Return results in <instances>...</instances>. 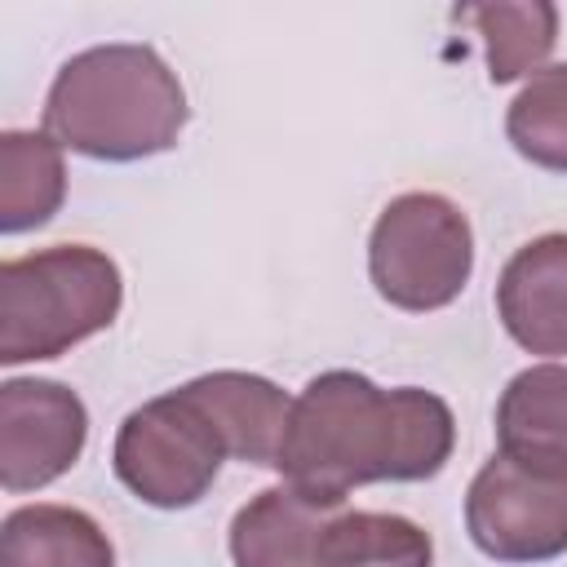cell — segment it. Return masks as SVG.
<instances>
[{
  "label": "cell",
  "instance_id": "obj_1",
  "mask_svg": "<svg viewBox=\"0 0 567 567\" xmlns=\"http://www.w3.org/2000/svg\"><path fill=\"white\" fill-rule=\"evenodd\" d=\"M456 443L452 408L421 390H381L363 372L332 368L292 399L275 470L319 505H346L368 483L434 478Z\"/></svg>",
  "mask_w": 567,
  "mask_h": 567
},
{
  "label": "cell",
  "instance_id": "obj_2",
  "mask_svg": "<svg viewBox=\"0 0 567 567\" xmlns=\"http://www.w3.org/2000/svg\"><path fill=\"white\" fill-rule=\"evenodd\" d=\"M186 89L151 44H93L66 58L44 97V133L75 155L133 164L177 146Z\"/></svg>",
  "mask_w": 567,
  "mask_h": 567
},
{
  "label": "cell",
  "instance_id": "obj_3",
  "mask_svg": "<svg viewBox=\"0 0 567 567\" xmlns=\"http://www.w3.org/2000/svg\"><path fill=\"white\" fill-rule=\"evenodd\" d=\"M124 306L120 266L89 244H58L0 266V363L58 359L111 328Z\"/></svg>",
  "mask_w": 567,
  "mask_h": 567
},
{
  "label": "cell",
  "instance_id": "obj_4",
  "mask_svg": "<svg viewBox=\"0 0 567 567\" xmlns=\"http://www.w3.org/2000/svg\"><path fill=\"white\" fill-rule=\"evenodd\" d=\"M474 270V230L461 204L408 190L381 208L368 235V275L381 301L408 315L452 306Z\"/></svg>",
  "mask_w": 567,
  "mask_h": 567
},
{
  "label": "cell",
  "instance_id": "obj_5",
  "mask_svg": "<svg viewBox=\"0 0 567 567\" xmlns=\"http://www.w3.org/2000/svg\"><path fill=\"white\" fill-rule=\"evenodd\" d=\"M230 456L213 416L186 394V385L133 408L115 434V478L151 509H190L217 483Z\"/></svg>",
  "mask_w": 567,
  "mask_h": 567
},
{
  "label": "cell",
  "instance_id": "obj_6",
  "mask_svg": "<svg viewBox=\"0 0 567 567\" xmlns=\"http://www.w3.org/2000/svg\"><path fill=\"white\" fill-rule=\"evenodd\" d=\"M465 532L496 563H549L567 554V474L492 456L465 492Z\"/></svg>",
  "mask_w": 567,
  "mask_h": 567
},
{
  "label": "cell",
  "instance_id": "obj_7",
  "mask_svg": "<svg viewBox=\"0 0 567 567\" xmlns=\"http://www.w3.org/2000/svg\"><path fill=\"white\" fill-rule=\"evenodd\" d=\"M89 439V412L62 381L13 377L0 385V487L40 492L62 478Z\"/></svg>",
  "mask_w": 567,
  "mask_h": 567
},
{
  "label": "cell",
  "instance_id": "obj_8",
  "mask_svg": "<svg viewBox=\"0 0 567 567\" xmlns=\"http://www.w3.org/2000/svg\"><path fill=\"white\" fill-rule=\"evenodd\" d=\"M496 315L505 332L527 350L558 359L567 354V235H540L523 244L496 284Z\"/></svg>",
  "mask_w": 567,
  "mask_h": 567
},
{
  "label": "cell",
  "instance_id": "obj_9",
  "mask_svg": "<svg viewBox=\"0 0 567 567\" xmlns=\"http://www.w3.org/2000/svg\"><path fill=\"white\" fill-rule=\"evenodd\" d=\"M341 505H319L297 487H266L230 518L235 567H323V536Z\"/></svg>",
  "mask_w": 567,
  "mask_h": 567
},
{
  "label": "cell",
  "instance_id": "obj_10",
  "mask_svg": "<svg viewBox=\"0 0 567 567\" xmlns=\"http://www.w3.org/2000/svg\"><path fill=\"white\" fill-rule=\"evenodd\" d=\"M186 394L213 416V425L230 447V461H244V465L279 461L292 399L275 381L257 372H204L186 381Z\"/></svg>",
  "mask_w": 567,
  "mask_h": 567
},
{
  "label": "cell",
  "instance_id": "obj_11",
  "mask_svg": "<svg viewBox=\"0 0 567 567\" xmlns=\"http://www.w3.org/2000/svg\"><path fill=\"white\" fill-rule=\"evenodd\" d=\"M496 452L532 470L567 474V363L523 368L505 385L496 403Z\"/></svg>",
  "mask_w": 567,
  "mask_h": 567
},
{
  "label": "cell",
  "instance_id": "obj_12",
  "mask_svg": "<svg viewBox=\"0 0 567 567\" xmlns=\"http://www.w3.org/2000/svg\"><path fill=\"white\" fill-rule=\"evenodd\" d=\"M0 567H115V549L84 509L22 505L0 527Z\"/></svg>",
  "mask_w": 567,
  "mask_h": 567
},
{
  "label": "cell",
  "instance_id": "obj_13",
  "mask_svg": "<svg viewBox=\"0 0 567 567\" xmlns=\"http://www.w3.org/2000/svg\"><path fill=\"white\" fill-rule=\"evenodd\" d=\"M66 199L62 146L49 133H0V230L22 235L44 226Z\"/></svg>",
  "mask_w": 567,
  "mask_h": 567
},
{
  "label": "cell",
  "instance_id": "obj_14",
  "mask_svg": "<svg viewBox=\"0 0 567 567\" xmlns=\"http://www.w3.org/2000/svg\"><path fill=\"white\" fill-rule=\"evenodd\" d=\"M456 22H470L487 49V80L514 84L536 75L558 40V9L549 0H487L461 4Z\"/></svg>",
  "mask_w": 567,
  "mask_h": 567
},
{
  "label": "cell",
  "instance_id": "obj_15",
  "mask_svg": "<svg viewBox=\"0 0 567 567\" xmlns=\"http://www.w3.org/2000/svg\"><path fill=\"white\" fill-rule=\"evenodd\" d=\"M430 536L403 514L350 509L332 514L323 536V567H430Z\"/></svg>",
  "mask_w": 567,
  "mask_h": 567
},
{
  "label": "cell",
  "instance_id": "obj_16",
  "mask_svg": "<svg viewBox=\"0 0 567 567\" xmlns=\"http://www.w3.org/2000/svg\"><path fill=\"white\" fill-rule=\"evenodd\" d=\"M505 137L527 164L567 173V62L540 66L518 89L505 111Z\"/></svg>",
  "mask_w": 567,
  "mask_h": 567
}]
</instances>
